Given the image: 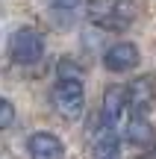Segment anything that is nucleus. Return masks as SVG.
Segmentation results:
<instances>
[{"label": "nucleus", "mask_w": 156, "mask_h": 159, "mask_svg": "<svg viewBox=\"0 0 156 159\" xmlns=\"http://www.w3.org/2000/svg\"><path fill=\"white\" fill-rule=\"evenodd\" d=\"M103 65H106V71H115V74L133 71L136 65H139V47H136L133 41H115V44L106 47Z\"/></svg>", "instance_id": "6"}, {"label": "nucleus", "mask_w": 156, "mask_h": 159, "mask_svg": "<svg viewBox=\"0 0 156 159\" xmlns=\"http://www.w3.org/2000/svg\"><path fill=\"white\" fill-rule=\"evenodd\" d=\"M29 159H65V144L53 133H33L27 142Z\"/></svg>", "instance_id": "7"}, {"label": "nucleus", "mask_w": 156, "mask_h": 159, "mask_svg": "<svg viewBox=\"0 0 156 159\" xmlns=\"http://www.w3.org/2000/svg\"><path fill=\"white\" fill-rule=\"evenodd\" d=\"M59 77H80V65L74 59H62L59 62Z\"/></svg>", "instance_id": "12"}, {"label": "nucleus", "mask_w": 156, "mask_h": 159, "mask_svg": "<svg viewBox=\"0 0 156 159\" xmlns=\"http://www.w3.org/2000/svg\"><path fill=\"white\" fill-rule=\"evenodd\" d=\"M136 15V0H88V18L100 30H130Z\"/></svg>", "instance_id": "1"}, {"label": "nucleus", "mask_w": 156, "mask_h": 159, "mask_svg": "<svg viewBox=\"0 0 156 159\" xmlns=\"http://www.w3.org/2000/svg\"><path fill=\"white\" fill-rule=\"evenodd\" d=\"M127 142L136 148H150L153 144V127L147 121V115H133L127 124Z\"/></svg>", "instance_id": "9"}, {"label": "nucleus", "mask_w": 156, "mask_h": 159, "mask_svg": "<svg viewBox=\"0 0 156 159\" xmlns=\"http://www.w3.org/2000/svg\"><path fill=\"white\" fill-rule=\"evenodd\" d=\"M47 3V9H53V12H62V15H74L77 9H80L86 0H44Z\"/></svg>", "instance_id": "10"}, {"label": "nucleus", "mask_w": 156, "mask_h": 159, "mask_svg": "<svg viewBox=\"0 0 156 159\" xmlns=\"http://www.w3.org/2000/svg\"><path fill=\"white\" fill-rule=\"evenodd\" d=\"M130 109V100H127V85H112L106 89L103 94V121L109 127H118V121L124 118V112Z\"/></svg>", "instance_id": "8"}, {"label": "nucleus", "mask_w": 156, "mask_h": 159, "mask_svg": "<svg viewBox=\"0 0 156 159\" xmlns=\"http://www.w3.org/2000/svg\"><path fill=\"white\" fill-rule=\"evenodd\" d=\"M9 56L15 65L27 68V65H35L41 56H44V39H41L38 30L33 27H21L12 33L9 39Z\"/></svg>", "instance_id": "3"}, {"label": "nucleus", "mask_w": 156, "mask_h": 159, "mask_svg": "<svg viewBox=\"0 0 156 159\" xmlns=\"http://www.w3.org/2000/svg\"><path fill=\"white\" fill-rule=\"evenodd\" d=\"M53 106L62 118L74 121L82 115L86 106V91H82V80L80 77H59L53 85Z\"/></svg>", "instance_id": "2"}, {"label": "nucleus", "mask_w": 156, "mask_h": 159, "mask_svg": "<svg viewBox=\"0 0 156 159\" xmlns=\"http://www.w3.org/2000/svg\"><path fill=\"white\" fill-rule=\"evenodd\" d=\"M127 100L133 115H147L156 106V83L153 77H139L127 85Z\"/></svg>", "instance_id": "5"}, {"label": "nucleus", "mask_w": 156, "mask_h": 159, "mask_svg": "<svg viewBox=\"0 0 156 159\" xmlns=\"http://www.w3.org/2000/svg\"><path fill=\"white\" fill-rule=\"evenodd\" d=\"M12 121H15V106H12V100H0V127L3 130H9L12 127Z\"/></svg>", "instance_id": "11"}, {"label": "nucleus", "mask_w": 156, "mask_h": 159, "mask_svg": "<svg viewBox=\"0 0 156 159\" xmlns=\"http://www.w3.org/2000/svg\"><path fill=\"white\" fill-rule=\"evenodd\" d=\"M91 127H94V130H91V156L94 159H118V153H121L118 130L106 124L103 115H100Z\"/></svg>", "instance_id": "4"}]
</instances>
